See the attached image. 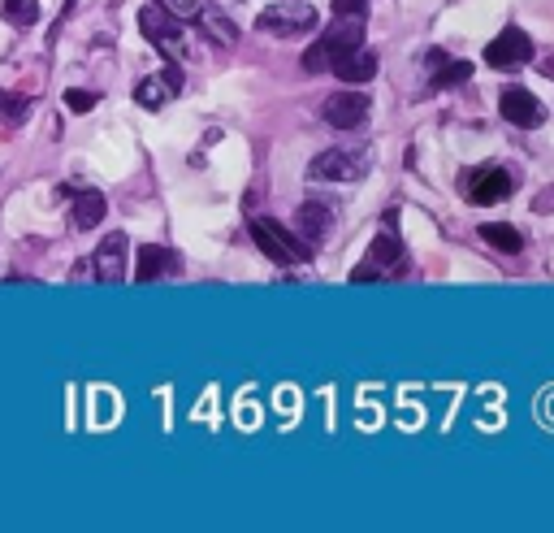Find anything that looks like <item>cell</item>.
Instances as JSON below:
<instances>
[{
	"label": "cell",
	"instance_id": "cell-1",
	"mask_svg": "<svg viewBox=\"0 0 554 533\" xmlns=\"http://www.w3.org/2000/svg\"><path fill=\"white\" fill-rule=\"evenodd\" d=\"M360 44H364V13H338V18L325 26V35L303 52V70L325 74L329 61L342 57V52H351V48H360Z\"/></svg>",
	"mask_w": 554,
	"mask_h": 533
},
{
	"label": "cell",
	"instance_id": "cell-2",
	"mask_svg": "<svg viewBox=\"0 0 554 533\" xmlns=\"http://www.w3.org/2000/svg\"><path fill=\"white\" fill-rule=\"evenodd\" d=\"M252 239L273 265H308L312 252H316L312 243L295 239V234H290L286 226H277L273 217H252Z\"/></svg>",
	"mask_w": 554,
	"mask_h": 533
},
{
	"label": "cell",
	"instance_id": "cell-3",
	"mask_svg": "<svg viewBox=\"0 0 554 533\" xmlns=\"http://www.w3.org/2000/svg\"><path fill=\"white\" fill-rule=\"evenodd\" d=\"M139 31L148 35L169 61H187L191 39H187V31H182V18L165 13L161 5H148V9H139Z\"/></svg>",
	"mask_w": 554,
	"mask_h": 533
},
{
	"label": "cell",
	"instance_id": "cell-4",
	"mask_svg": "<svg viewBox=\"0 0 554 533\" xmlns=\"http://www.w3.org/2000/svg\"><path fill=\"white\" fill-rule=\"evenodd\" d=\"M316 22H321V13H316L312 5H303V0H286V5H269V9H260L256 31L286 39V35H303V31H312Z\"/></svg>",
	"mask_w": 554,
	"mask_h": 533
},
{
	"label": "cell",
	"instance_id": "cell-5",
	"mask_svg": "<svg viewBox=\"0 0 554 533\" xmlns=\"http://www.w3.org/2000/svg\"><path fill=\"white\" fill-rule=\"evenodd\" d=\"M459 187H464V200H468V204L485 208V204L507 200L516 182H511V174H507L503 165H477V169H468V174L459 178Z\"/></svg>",
	"mask_w": 554,
	"mask_h": 533
},
{
	"label": "cell",
	"instance_id": "cell-6",
	"mask_svg": "<svg viewBox=\"0 0 554 533\" xmlns=\"http://www.w3.org/2000/svg\"><path fill=\"white\" fill-rule=\"evenodd\" d=\"M368 169L364 152H347V148H329L308 165V178L316 182H360Z\"/></svg>",
	"mask_w": 554,
	"mask_h": 533
},
{
	"label": "cell",
	"instance_id": "cell-7",
	"mask_svg": "<svg viewBox=\"0 0 554 533\" xmlns=\"http://www.w3.org/2000/svg\"><path fill=\"white\" fill-rule=\"evenodd\" d=\"M182 83H187V78H182V61H169L165 70L148 74V78H143V83L135 87V100L143 104V109H152V113H156V109H165V104L178 96Z\"/></svg>",
	"mask_w": 554,
	"mask_h": 533
},
{
	"label": "cell",
	"instance_id": "cell-8",
	"mask_svg": "<svg viewBox=\"0 0 554 533\" xmlns=\"http://www.w3.org/2000/svg\"><path fill=\"white\" fill-rule=\"evenodd\" d=\"M498 109H503V117L511 126H520V130H537V126H546V104L533 96V91H524V87H503V96H498Z\"/></svg>",
	"mask_w": 554,
	"mask_h": 533
},
{
	"label": "cell",
	"instance_id": "cell-9",
	"mask_svg": "<svg viewBox=\"0 0 554 533\" xmlns=\"http://www.w3.org/2000/svg\"><path fill=\"white\" fill-rule=\"evenodd\" d=\"M524 61H533V39H529V31H520V26H507V31L490 39V48H485V65H494V70L524 65Z\"/></svg>",
	"mask_w": 554,
	"mask_h": 533
},
{
	"label": "cell",
	"instance_id": "cell-10",
	"mask_svg": "<svg viewBox=\"0 0 554 533\" xmlns=\"http://www.w3.org/2000/svg\"><path fill=\"white\" fill-rule=\"evenodd\" d=\"M386 269H403V247L394 234H377L373 247H368V260L351 273V282H373L377 273H386Z\"/></svg>",
	"mask_w": 554,
	"mask_h": 533
},
{
	"label": "cell",
	"instance_id": "cell-11",
	"mask_svg": "<svg viewBox=\"0 0 554 533\" xmlns=\"http://www.w3.org/2000/svg\"><path fill=\"white\" fill-rule=\"evenodd\" d=\"M364 117H368L364 91H334V96L325 100V122L334 130H355V126H364Z\"/></svg>",
	"mask_w": 554,
	"mask_h": 533
},
{
	"label": "cell",
	"instance_id": "cell-12",
	"mask_svg": "<svg viewBox=\"0 0 554 533\" xmlns=\"http://www.w3.org/2000/svg\"><path fill=\"white\" fill-rule=\"evenodd\" d=\"M126 252H130V239L122 230H113L109 239L96 247V256H91V269H96L100 282H122L126 278Z\"/></svg>",
	"mask_w": 554,
	"mask_h": 533
},
{
	"label": "cell",
	"instance_id": "cell-13",
	"mask_svg": "<svg viewBox=\"0 0 554 533\" xmlns=\"http://www.w3.org/2000/svg\"><path fill=\"white\" fill-rule=\"evenodd\" d=\"M329 74H338L342 83H368V78L377 74V52L373 48H351V52H342V57H334L329 61Z\"/></svg>",
	"mask_w": 554,
	"mask_h": 533
},
{
	"label": "cell",
	"instance_id": "cell-14",
	"mask_svg": "<svg viewBox=\"0 0 554 533\" xmlns=\"http://www.w3.org/2000/svg\"><path fill=\"white\" fill-rule=\"evenodd\" d=\"M191 22L200 26V31H204L208 39H213L217 48H234V39H239V26H234L217 5H200V13H195Z\"/></svg>",
	"mask_w": 554,
	"mask_h": 533
},
{
	"label": "cell",
	"instance_id": "cell-15",
	"mask_svg": "<svg viewBox=\"0 0 554 533\" xmlns=\"http://www.w3.org/2000/svg\"><path fill=\"white\" fill-rule=\"evenodd\" d=\"M104 213H109L104 195L87 187V191H78L74 204H70V226H74V230H96L100 221H104Z\"/></svg>",
	"mask_w": 554,
	"mask_h": 533
},
{
	"label": "cell",
	"instance_id": "cell-16",
	"mask_svg": "<svg viewBox=\"0 0 554 533\" xmlns=\"http://www.w3.org/2000/svg\"><path fill=\"white\" fill-rule=\"evenodd\" d=\"M295 226H299V239L316 247L329 234V208L321 200H303L299 213H295Z\"/></svg>",
	"mask_w": 554,
	"mask_h": 533
},
{
	"label": "cell",
	"instance_id": "cell-17",
	"mask_svg": "<svg viewBox=\"0 0 554 533\" xmlns=\"http://www.w3.org/2000/svg\"><path fill=\"white\" fill-rule=\"evenodd\" d=\"M174 269H178V256L169 247H156V243L139 247V273H135L139 282H156L161 273H174Z\"/></svg>",
	"mask_w": 554,
	"mask_h": 533
},
{
	"label": "cell",
	"instance_id": "cell-18",
	"mask_svg": "<svg viewBox=\"0 0 554 533\" xmlns=\"http://www.w3.org/2000/svg\"><path fill=\"white\" fill-rule=\"evenodd\" d=\"M477 234H481V239L490 243V247H498V252H507V256L524 252V234H520L516 226H507V221H485Z\"/></svg>",
	"mask_w": 554,
	"mask_h": 533
},
{
	"label": "cell",
	"instance_id": "cell-19",
	"mask_svg": "<svg viewBox=\"0 0 554 533\" xmlns=\"http://www.w3.org/2000/svg\"><path fill=\"white\" fill-rule=\"evenodd\" d=\"M429 65L438 74H433V91H442V87H459V83H468V74H472V65L468 61H446L442 52H429Z\"/></svg>",
	"mask_w": 554,
	"mask_h": 533
},
{
	"label": "cell",
	"instance_id": "cell-20",
	"mask_svg": "<svg viewBox=\"0 0 554 533\" xmlns=\"http://www.w3.org/2000/svg\"><path fill=\"white\" fill-rule=\"evenodd\" d=\"M0 9H5V22L18 26V31L39 22V0H0Z\"/></svg>",
	"mask_w": 554,
	"mask_h": 533
},
{
	"label": "cell",
	"instance_id": "cell-21",
	"mask_svg": "<svg viewBox=\"0 0 554 533\" xmlns=\"http://www.w3.org/2000/svg\"><path fill=\"white\" fill-rule=\"evenodd\" d=\"M26 113H31V96H13V91H0V122H5V126H22Z\"/></svg>",
	"mask_w": 554,
	"mask_h": 533
},
{
	"label": "cell",
	"instance_id": "cell-22",
	"mask_svg": "<svg viewBox=\"0 0 554 533\" xmlns=\"http://www.w3.org/2000/svg\"><path fill=\"white\" fill-rule=\"evenodd\" d=\"M65 104H70L74 113H91V109L100 104V96H96V91H78V87H70V91H65Z\"/></svg>",
	"mask_w": 554,
	"mask_h": 533
},
{
	"label": "cell",
	"instance_id": "cell-23",
	"mask_svg": "<svg viewBox=\"0 0 554 533\" xmlns=\"http://www.w3.org/2000/svg\"><path fill=\"white\" fill-rule=\"evenodd\" d=\"M165 13H174V18H182V22H191L195 13H200V0H156Z\"/></svg>",
	"mask_w": 554,
	"mask_h": 533
},
{
	"label": "cell",
	"instance_id": "cell-24",
	"mask_svg": "<svg viewBox=\"0 0 554 533\" xmlns=\"http://www.w3.org/2000/svg\"><path fill=\"white\" fill-rule=\"evenodd\" d=\"M373 0H334V13H364Z\"/></svg>",
	"mask_w": 554,
	"mask_h": 533
},
{
	"label": "cell",
	"instance_id": "cell-25",
	"mask_svg": "<svg viewBox=\"0 0 554 533\" xmlns=\"http://www.w3.org/2000/svg\"><path fill=\"white\" fill-rule=\"evenodd\" d=\"M550 204H554V191H542V195H537V213H546Z\"/></svg>",
	"mask_w": 554,
	"mask_h": 533
}]
</instances>
